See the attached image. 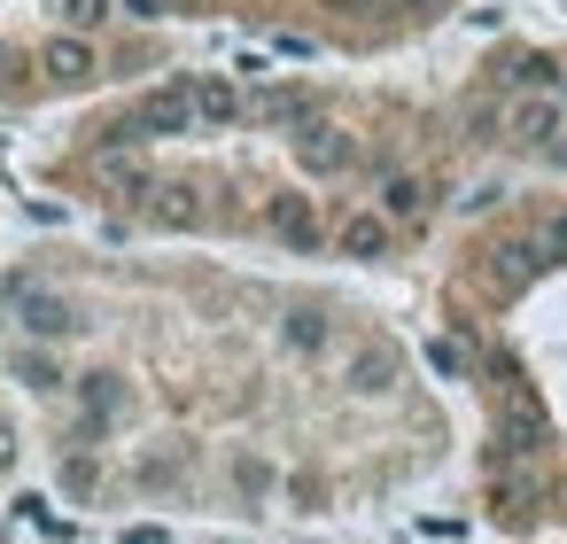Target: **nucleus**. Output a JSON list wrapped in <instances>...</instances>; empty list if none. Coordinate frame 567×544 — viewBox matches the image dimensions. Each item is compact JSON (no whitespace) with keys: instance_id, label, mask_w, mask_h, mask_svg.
<instances>
[{"instance_id":"obj_1","label":"nucleus","mask_w":567,"mask_h":544,"mask_svg":"<svg viewBox=\"0 0 567 544\" xmlns=\"http://www.w3.org/2000/svg\"><path fill=\"white\" fill-rule=\"evenodd\" d=\"M451 311L489 404L505 521H567V203L513 211L458 249Z\"/></svg>"}]
</instances>
